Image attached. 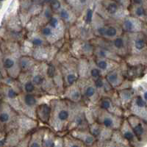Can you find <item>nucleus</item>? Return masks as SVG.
I'll list each match as a JSON object with an SVG mask.
<instances>
[{
    "instance_id": "6e6552de",
    "label": "nucleus",
    "mask_w": 147,
    "mask_h": 147,
    "mask_svg": "<svg viewBox=\"0 0 147 147\" xmlns=\"http://www.w3.org/2000/svg\"><path fill=\"white\" fill-rule=\"evenodd\" d=\"M69 52L72 57L77 59H90L94 57V46L90 41L80 39L69 40Z\"/></svg>"
},
{
    "instance_id": "2eb2a0df",
    "label": "nucleus",
    "mask_w": 147,
    "mask_h": 147,
    "mask_svg": "<svg viewBox=\"0 0 147 147\" xmlns=\"http://www.w3.org/2000/svg\"><path fill=\"white\" fill-rule=\"evenodd\" d=\"M88 129L93 136L96 138L97 142H102L111 140L113 131L101 125L97 122H94L89 125Z\"/></svg>"
},
{
    "instance_id": "c9c22d12",
    "label": "nucleus",
    "mask_w": 147,
    "mask_h": 147,
    "mask_svg": "<svg viewBox=\"0 0 147 147\" xmlns=\"http://www.w3.org/2000/svg\"><path fill=\"white\" fill-rule=\"evenodd\" d=\"M57 135L49 127H45L43 137V146L53 147L57 140Z\"/></svg>"
},
{
    "instance_id": "4be33fe9",
    "label": "nucleus",
    "mask_w": 147,
    "mask_h": 147,
    "mask_svg": "<svg viewBox=\"0 0 147 147\" xmlns=\"http://www.w3.org/2000/svg\"><path fill=\"white\" fill-rule=\"evenodd\" d=\"M50 102H40L36 109L37 120L44 125L48 126L49 122L50 120L51 113H52Z\"/></svg>"
},
{
    "instance_id": "c85d7f7f",
    "label": "nucleus",
    "mask_w": 147,
    "mask_h": 147,
    "mask_svg": "<svg viewBox=\"0 0 147 147\" xmlns=\"http://www.w3.org/2000/svg\"><path fill=\"white\" fill-rule=\"evenodd\" d=\"M117 91L118 97H119V102L121 104V106L124 110L127 109L129 107L131 102L135 98V92L132 88L123 89V90H116Z\"/></svg>"
},
{
    "instance_id": "58836bf2",
    "label": "nucleus",
    "mask_w": 147,
    "mask_h": 147,
    "mask_svg": "<svg viewBox=\"0 0 147 147\" xmlns=\"http://www.w3.org/2000/svg\"><path fill=\"white\" fill-rule=\"evenodd\" d=\"M102 77H103L102 72L96 65L94 58L89 59V77L90 79L94 80Z\"/></svg>"
},
{
    "instance_id": "4c0bfd02",
    "label": "nucleus",
    "mask_w": 147,
    "mask_h": 147,
    "mask_svg": "<svg viewBox=\"0 0 147 147\" xmlns=\"http://www.w3.org/2000/svg\"><path fill=\"white\" fill-rule=\"evenodd\" d=\"M62 138L64 147H86L82 143L71 136L69 133L65 134Z\"/></svg>"
},
{
    "instance_id": "a211bd4d",
    "label": "nucleus",
    "mask_w": 147,
    "mask_h": 147,
    "mask_svg": "<svg viewBox=\"0 0 147 147\" xmlns=\"http://www.w3.org/2000/svg\"><path fill=\"white\" fill-rule=\"evenodd\" d=\"M60 98L74 104L83 102V97L77 82L65 88L63 94Z\"/></svg>"
},
{
    "instance_id": "9d476101",
    "label": "nucleus",
    "mask_w": 147,
    "mask_h": 147,
    "mask_svg": "<svg viewBox=\"0 0 147 147\" xmlns=\"http://www.w3.org/2000/svg\"><path fill=\"white\" fill-rule=\"evenodd\" d=\"M97 106L100 107L101 109H103L107 112L113 114V115L125 119L124 118V110L121 106L116 90L110 98L102 97Z\"/></svg>"
},
{
    "instance_id": "4468645a",
    "label": "nucleus",
    "mask_w": 147,
    "mask_h": 147,
    "mask_svg": "<svg viewBox=\"0 0 147 147\" xmlns=\"http://www.w3.org/2000/svg\"><path fill=\"white\" fill-rule=\"evenodd\" d=\"M55 14L58 16L63 21L67 27H71V26L75 24L78 20V16H77V14L73 11V10L66 3V2L63 0H62V3H61L60 8Z\"/></svg>"
},
{
    "instance_id": "1a4fd4ad",
    "label": "nucleus",
    "mask_w": 147,
    "mask_h": 147,
    "mask_svg": "<svg viewBox=\"0 0 147 147\" xmlns=\"http://www.w3.org/2000/svg\"><path fill=\"white\" fill-rule=\"evenodd\" d=\"M41 96L22 92L19 94L21 104V113L37 120L36 109L40 102Z\"/></svg>"
},
{
    "instance_id": "e433bc0d",
    "label": "nucleus",
    "mask_w": 147,
    "mask_h": 147,
    "mask_svg": "<svg viewBox=\"0 0 147 147\" xmlns=\"http://www.w3.org/2000/svg\"><path fill=\"white\" fill-rule=\"evenodd\" d=\"M77 69L80 79H90L89 77V59H79Z\"/></svg>"
},
{
    "instance_id": "bb28decb",
    "label": "nucleus",
    "mask_w": 147,
    "mask_h": 147,
    "mask_svg": "<svg viewBox=\"0 0 147 147\" xmlns=\"http://www.w3.org/2000/svg\"><path fill=\"white\" fill-rule=\"evenodd\" d=\"M119 131H120L121 134L122 135L123 138L128 143L129 145H130L132 147H134L133 146L134 144H136V141L137 142H140L136 136V135H135V133L133 132V131H132V128H131V127L129 126V123L127 122L126 119H124V121H123L120 129H119Z\"/></svg>"
},
{
    "instance_id": "c756f323",
    "label": "nucleus",
    "mask_w": 147,
    "mask_h": 147,
    "mask_svg": "<svg viewBox=\"0 0 147 147\" xmlns=\"http://www.w3.org/2000/svg\"><path fill=\"white\" fill-rule=\"evenodd\" d=\"M54 14L55 13H54V12L52 11V8L49 5L48 1H44L43 10H42V11L40 12V13L38 16H35L40 28L42 27H44V26L47 25L48 22H49V20L52 18V17L53 16Z\"/></svg>"
},
{
    "instance_id": "5701e85b",
    "label": "nucleus",
    "mask_w": 147,
    "mask_h": 147,
    "mask_svg": "<svg viewBox=\"0 0 147 147\" xmlns=\"http://www.w3.org/2000/svg\"><path fill=\"white\" fill-rule=\"evenodd\" d=\"M94 82L97 92L101 98L102 97L110 98L115 92V90L113 88L105 77H99L96 80H94Z\"/></svg>"
},
{
    "instance_id": "a878e982",
    "label": "nucleus",
    "mask_w": 147,
    "mask_h": 147,
    "mask_svg": "<svg viewBox=\"0 0 147 147\" xmlns=\"http://www.w3.org/2000/svg\"><path fill=\"white\" fill-rule=\"evenodd\" d=\"M129 108L132 113V115L140 119L143 117V115L145 114L146 110L147 109L146 102L141 96H137L132 101Z\"/></svg>"
},
{
    "instance_id": "2f4dec72",
    "label": "nucleus",
    "mask_w": 147,
    "mask_h": 147,
    "mask_svg": "<svg viewBox=\"0 0 147 147\" xmlns=\"http://www.w3.org/2000/svg\"><path fill=\"white\" fill-rule=\"evenodd\" d=\"M47 24L65 38L67 33V25L58 16L54 14Z\"/></svg>"
},
{
    "instance_id": "0eeeda50",
    "label": "nucleus",
    "mask_w": 147,
    "mask_h": 147,
    "mask_svg": "<svg viewBox=\"0 0 147 147\" xmlns=\"http://www.w3.org/2000/svg\"><path fill=\"white\" fill-rule=\"evenodd\" d=\"M77 59L71 56L63 62L57 63L63 77L65 88L77 83L80 79L77 69Z\"/></svg>"
},
{
    "instance_id": "6ab92c4d",
    "label": "nucleus",
    "mask_w": 147,
    "mask_h": 147,
    "mask_svg": "<svg viewBox=\"0 0 147 147\" xmlns=\"http://www.w3.org/2000/svg\"><path fill=\"white\" fill-rule=\"evenodd\" d=\"M105 77L114 90H118L126 80L125 74L122 69L121 63L120 67L110 71Z\"/></svg>"
},
{
    "instance_id": "ddd939ff",
    "label": "nucleus",
    "mask_w": 147,
    "mask_h": 147,
    "mask_svg": "<svg viewBox=\"0 0 147 147\" xmlns=\"http://www.w3.org/2000/svg\"><path fill=\"white\" fill-rule=\"evenodd\" d=\"M18 82L20 83L22 92L25 94H33V95L41 96L46 95L40 89H38L32 82L30 72H22L18 77Z\"/></svg>"
},
{
    "instance_id": "37998d69",
    "label": "nucleus",
    "mask_w": 147,
    "mask_h": 147,
    "mask_svg": "<svg viewBox=\"0 0 147 147\" xmlns=\"http://www.w3.org/2000/svg\"><path fill=\"white\" fill-rule=\"evenodd\" d=\"M53 147H64L63 141V138L60 136H57V140L55 141V144Z\"/></svg>"
},
{
    "instance_id": "423d86ee",
    "label": "nucleus",
    "mask_w": 147,
    "mask_h": 147,
    "mask_svg": "<svg viewBox=\"0 0 147 147\" xmlns=\"http://www.w3.org/2000/svg\"><path fill=\"white\" fill-rule=\"evenodd\" d=\"M77 84L80 88L85 105L89 107L98 105L101 97L97 92L94 80L91 79H79Z\"/></svg>"
},
{
    "instance_id": "f03ea898",
    "label": "nucleus",
    "mask_w": 147,
    "mask_h": 147,
    "mask_svg": "<svg viewBox=\"0 0 147 147\" xmlns=\"http://www.w3.org/2000/svg\"><path fill=\"white\" fill-rule=\"evenodd\" d=\"M95 12L107 22H120L129 16V10L115 0L96 1Z\"/></svg>"
},
{
    "instance_id": "dca6fc26",
    "label": "nucleus",
    "mask_w": 147,
    "mask_h": 147,
    "mask_svg": "<svg viewBox=\"0 0 147 147\" xmlns=\"http://www.w3.org/2000/svg\"><path fill=\"white\" fill-rule=\"evenodd\" d=\"M124 32L119 22H107L104 27L99 38L107 40H112L123 35Z\"/></svg>"
},
{
    "instance_id": "f3484780",
    "label": "nucleus",
    "mask_w": 147,
    "mask_h": 147,
    "mask_svg": "<svg viewBox=\"0 0 147 147\" xmlns=\"http://www.w3.org/2000/svg\"><path fill=\"white\" fill-rule=\"evenodd\" d=\"M71 136L75 138L86 147H94L97 143V140L89 131L87 129H75L69 132Z\"/></svg>"
},
{
    "instance_id": "de8ad7c7",
    "label": "nucleus",
    "mask_w": 147,
    "mask_h": 147,
    "mask_svg": "<svg viewBox=\"0 0 147 147\" xmlns=\"http://www.w3.org/2000/svg\"><path fill=\"white\" fill-rule=\"evenodd\" d=\"M94 147H95V146H94Z\"/></svg>"
},
{
    "instance_id": "a19ab883",
    "label": "nucleus",
    "mask_w": 147,
    "mask_h": 147,
    "mask_svg": "<svg viewBox=\"0 0 147 147\" xmlns=\"http://www.w3.org/2000/svg\"><path fill=\"white\" fill-rule=\"evenodd\" d=\"M95 147H119V145L112 140H109L102 142H97Z\"/></svg>"
},
{
    "instance_id": "79ce46f5",
    "label": "nucleus",
    "mask_w": 147,
    "mask_h": 147,
    "mask_svg": "<svg viewBox=\"0 0 147 147\" xmlns=\"http://www.w3.org/2000/svg\"><path fill=\"white\" fill-rule=\"evenodd\" d=\"M30 135H28L26 138L23 139V140L21 141L18 145L16 146V147H28L29 145V140H30Z\"/></svg>"
},
{
    "instance_id": "393cba45",
    "label": "nucleus",
    "mask_w": 147,
    "mask_h": 147,
    "mask_svg": "<svg viewBox=\"0 0 147 147\" xmlns=\"http://www.w3.org/2000/svg\"><path fill=\"white\" fill-rule=\"evenodd\" d=\"M127 34V33H126ZM128 36L129 52H141L146 47V42L143 37L137 33L127 34Z\"/></svg>"
},
{
    "instance_id": "473e14b6",
    "label": "nucleus",
    "mask_w": 147,
    "mask_h": 147,
    "mask_svg": "<svg viewBox=\"0 0 147 147\" xmlns=\"http://www.w3.org/2000/svg\"><path fill=\"white\" fill-rule=\"evenodd\" d=\"M18 63L22 72H30L39 63L36 60L31 56H21L18 60Z\"/></svg>"
},
{
    "instance_id": "7ed1b4c3",
    "label": "nucleus",
    "mask_w": 147,
    "mask_h": 147,
    "mask_svg": "<svg viewBox=\"0 0 147 147\" xmlns=\"http://www.w3.org/2000/svg\"><path fill=\"white\" fill-rule=\"evenodd\" d=\"M90 42L94 46L107 49L111 52L116 54L122 59L126 58L129 54L128 36L126 33H124L112 40H107L104 38L95 37L93 40H90Z\"/></svg>"
},
{
    "instance_id": "aec40b11",
    "label": "nucleus",
    "mask_w": 147,
    "mask_h": 147,
    "mask_svg": "<svg viewBox=\"0 0 147 147\" xmlns=\"http://www.w3.org/2000/svg\"><path fill=\"white\" fill-rule=\"evenodd\" d=\"M119 24L123 32L127 34L138 33L141 27L140 19L132 16H127L123 20L121 21Z\"/></svg>"
},
{
    "instance_id": "c03bdc74",
    "label": "nucleus",
    "mask_w": 147,
    "mask_h": 147,
    "mask_svg": "<svg viewBox=\"0 0 147 147\" xmlns=\"http://www.w3.org/2000/svg\"><path fill=\"white\" fill-rule=\"evenodd\" d=\"M142 98L146 101V102H147V90L144 93V95H143Z\"/></svg>"
},
{
    "instance_id": "ea45409f",
    "label": "nucleus",
    "mask_w": 147,
    "mask_h": 147,
    "mask_svg": "<svg viewBox=\"0 0 147 147\" xmlns=\"http://www.w3.org/2000/svg\"><path fill=\"white\" fill-rule=\"evenodd\" d=\"M111 140L113 141L117 144L118 145H124V144H128V143L125 140V139L123 138L122 135L121 134L120 131L119 130H115L113 131V133L112 138H111Z\"/></svg>"
},
{
    "instance_id": "39448f33",
    "label": "nucleus",
    "mask_w": 147,
    "mask_h": 147,
    "mask_svg": "<svg viewBox=\"0 0 147 147\" xmlns=\"http://www.w3.org/2000/svg\"><path fill=\"white\" fill-rule=\"evenodd\" d=\"M90 109L94 116V121L110 129H112L113 131L119 130L122 123L124 121V118L110 113L103 109H101L98 106L91 107Z\"/></svg>"
},
{
    "instance_id": "f257e3e1",
    "label": "nucleus",
    "mask_w": 147,
    "mask_h": 147,
    "mask_svg": "<svg viewBox=\"0 0 147 147\" xmlns=\"http://www.w3.org/2000/svg\"><path fill=\"white\" fill-rule=\"evenodd\" d=\"M52 113L48 127L63 137L68 132L71 118L70 103L60 97H55L50 102Z\"/></svg>"
},
{
    "instance_id": "49530a36",
    "label": "nucleus",
    "mask_w": 147,
    "mask_h": 147,
    "mask_svg": "<svg viewBox=\"0 0 147 147\" xmlns=\"http://www.w3.org/2000/svg\"><path fill=\"white\" fill-rule=\"evenodd\" d=\"M2 79V74H1V73H0V80Z\"/></svg>"
},
{
    "instance_id": "f704fd0d",
    "label": "nucleus",
    "mask_w": 147,
    "mask_h": 147,
    "mask_svg": "<svg viewBox=\"0 0 147 147\" xmlns=\"http://www.w3.org/2000/svg\"><path fill=\"white\" fill-rule=\"evenodd\" d=\"M65 2L79 17L83 13L90 1H87V0H69H69H66Z\"/></svg>"
},
{
    "instance_id": "72a5a7b5",
    "label": "nucleus",
    "mask_w": 147,
    "mask_h": 147,
    "mask_svg": "<svg viewBox=\"0 0 147 147\" xmlns=\"http://www.w3.org/2000/svg\"><path fill=\"white\" fill-rule=\"evenodd\" d=\"M45 127H39L38 129L30 134L28 147H44L43 137Z\"/></svg>"
},
{
    "instance_id": "7c9ffc66",
    "label": "nucleus",
    "mask_w": 147,
    "mask_h": 147,
    "mask_svg": "<svg viewBox=\"0 0 147 147\" xmlns=\"http://www.w3.org/2000/svg\"><path fill=\"white\" fill-rule=\"evenodd\" d=\"M26 40H28L35 48L36 47H44V46L49 45L45 40L43 35L40 34L39 31L35 32H28L26 34Z\"/></svg>"
},
{
    "instance_id": "412c9836",
    "label": "nucleus",
    "mask_w": 147,
    "mask_h": 147,
    "mask_svg": "<svg viewBox=\"0 0 147 147\" xmlns=\"http://www.w3.org/2000/svg\"><path fill=\"white\" fill-rule=\"evenodd\" d=\"M127 119V122L129 123V126L132 128V131L135 133L137 138L138 139L139 141L144 139L146 134V125L144 124V121L139 118L134 116V115H129V117L125 118Z\"/></svg>"
},
{
    "instance_id": "cd10ccee",
    "label": "nucleus",
    "mask_w": 147,
    "mask_h": 147,
    "mask_svg": "<svg viewBox=\"0 0 147 147\" xmlns=\"http://www.w3.org/2000/svg\"><path fill=\"white\" fill-rule=\"evenodd\" d=\"M94 57H96V58L107 59V60H114V61H116V62L119 63H121L122 60H123V59L121 58L119 56H118L114 52H111V51L106 48L97 47V46H94Z\"/></svg>"
},
{
    "instance_id": "a18cd8bd",
    "label": "nucleus",
    "mask_w": 147,
    "mask_h": 147,
    "mask_svg": "<svg viewBox=\"0 0 147 147\" xmlns=\"http://www.w3.org/2000/svg\"><path fill=\"white\" fill-rule=\"evenodd\" d=\"M119 147H132L129 144H124V145H119Z\"/></svg>"
},
{
    "instance_id": "f8f14e48",
    "label": "nucleus",
    "mask_w": 147,
    "mask_h": 147,
    "mask_svg": "<svg viewBox=\"0 0 147 147\" xmlns=\"http://www.w3.org/2000/svg\"><path fill=\"white\" fill-rule=\"evenodd\" d=\"M16 125L18 127V130H20L24 134L30 135L39 128V122L38 120L21 113L18 115Z\"/></svg>"
},
{
    "instance_id": "20e7f679",
    "label": "nucleus",
    "mask_w": 147,
    "mask_h": 147,
    "mask_svg": "<svg viewBox=\"0 0 147 147\" xmlns=\"http://www.w3.org/2000/svg\"><path fill=\"white\" fill-rule=\"evenodd\" d=\"M71 107V118L68 132L75 129H87L89 123L86 116V107L83 102L74 104L69 102Z\"/></svg>"
},
{
    "instance_id": "9b49d317",
    "label": "nucleus",
    "mask_w": 147,
    "mask_h": 147,
    "mask_svg": "<svg viewBox=\"0 0 147 147\" xmlns=\"http://www.w3.org/2000/svg\"><path fill=\"white\" fill-rule=\"evenodd\" d=\"M59 50L60 49L57 47L52 45L36 47L34 49L32 57L38 63H49L55 60Z\"/></svg>"
},
{
    "instance_id": "b1692460",
    "label": "nucleus",
    "mask_w": 147,
    "mask_h": 147,
    "mask_svg": "<svg viewBox=\"0 0 147 147\" xmlns=\"http://www.w3.org/2000/svg\"><path fill=\"white\" fill-rule=\"evenodd\" d=\"M93 58H94L96 66L102 72L103 77H105L110 71L118 69L119 67L121 66V63L116 62L114 60H107V59L96 58V57H93Z\"/></svg>"
}]
</instances>
